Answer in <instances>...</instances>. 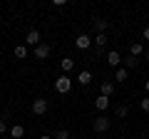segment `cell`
Returning a JSON list of instances; mask_svg holds the SVG:
<instances>
[{"mask_svg": "<svg viewBox=\"0 0 149 139\" xmlns=\"http://www.w3.org/2000/svg\"><path fill=\"white\" fill-rule=\"evenodd\" d=\"M13 52H15L17 60H25V57H27V45H15V50H13Z\"/></svg>", "mask_w": 149, "mask_h": 139, "instance_id": "5bb4252c", "label": "cell"}, {"mask_svg": "<svg viewBox=\"0 0 149 139\" xmlns=\"http://www.w3.org/2000/svg\"><path fill=\"white\" fill-rule=\"evenodd\" d=\"M107 65H109V67H119V65H122V55H119L117 50L107 52Z\"/></svg>", "mask_w": 149, "mask_h": 139, "instance_id": "8992f818", "label": "cell"}, {"mask_svg": "<svg viewBox=\"0 0 149 139\" xmlns=\"http://www.w3.org/2000/svg\"><path fill=\"white\" fill-rule=\"evenodd\" d=\"M144 87H147V92H149V80H147V82H144Z\"/></svg>", "mask_w": 149, "mask_h": 139, "instance_id": "d4e9b609", "label": "cell"}, {"mask_svg": "<svg viewBox=\"0 0 149 139\" xmlns=\"http://www.w3.org/2000/svg\"><path fill=\"white\" fill-rule=\"evenodd\" d=\"M109 42V38H107V32H100V35H95V45L97 47H102L104 50V45Z\"/></svg>", "mask_w": 149, "mask_h": 139, "instance_id": "4fadbf2b", "label": "cell"}, {"mask_svg": "<svg viewBox=\"0 0 149 139\" xmlns=\"http://www.w3.org/2000/svg\"><path fill=\"white\" fill-rule=\"evenodd\" d=\"M95 107L100 109V112H107V109H109V97H104V95H100L95 99Z\"/></svg>", "mask_w": 149, "mask_h": 139, "instance_id": "ba28073f", "label": "cell"}, {"mask_svg": "<svg viewBox=\"0 0 149 139\" xmlns=\"http://www.w3.org/2000/svg\"><path fill=\"white\" fill-rule=\"evenodd\" d=\"M22 134H25V127H22V124H13L10 127V137L13 139H20Z\"/></svg>", "mask_w": 149, "mask_h": 139, "instance_id": "7c38bea8", "label": "cell"}, {"mask_svg": "<svg viewBox=\"0 0 149 139\" xmlns=\"http://www.w3.org/2000/svg\"><path fill=\"white\" fill-rule=\"evenodd\" d=\"M74 45H77L80 50H90V47H92V38L87 35V32H82V35L74 38Z\"/></svg>", "mask_w": 149, "mask_h": 139, "instance_id": "277c9868", "label": "cell"}, {"mask_svg": "<svg viewBox=\"0 0 149 139\" xmlns=\"http://www.w3.org/2000/svg\"><path fill=\"white\" fill-rule=\"evenodd\" d=\"M114 114H117L119 119H124V117L129 114V107H124V104H122V107H117V112H114Z\"/></svg>", "mask_w": 149, "mask_h": 139, "instance_id": "ffe728a7", "label": "cell"}, {"mask_svg": "<svg viewBox=\"0 0 149 139\" xmlns=\"http://www.w3.org/2000/svg\"><path fill=\"white\" fill-rule=\"evenodd\" d=\"M147 60H149V50H147Z\"/></svg>", "mask_w": 149, "mask_h": 139, "instance_id": "484cf974", "label": "cell"}, {"mask_svg": "<svg viewBox=\"0 0 149 139\" xmlns=\"http://www.w3.org/2000/svg\"><path fill=\"white\" fill-rule=\"evenodd\" d=\"M122 62H124V70H127V72H129V70H134V67H137V57H132V55L122 57Z\"/></svg>", "mask_w": 149, "mask_h": 139, "instance_id": "2e32d148", "label": "cell"}, {"mask_svg": "<svg viewBox=\"0 0 149 139\" xmlns=\"http://www.w3.org/2000/svg\"><path fill=\"white\" fill-rule=\"evenodd\" d=\"M60 67H62V72H72V67H74V60H72V57H62Z\"/></svg>", "mask_w": 149, "mask_h": 139, "instance_id": "9a60e30c", "label": "cell"}, {"mask_svg": "<svg viewBox=\"0 0 149 139\" xmlns=\"http://www.w3.org/2000/svg\"><path fill=\"white\" fill-rule=\"evenodd\" d=\"M47 55H50V45L40 42V45L35 47V60H47Z\"/></svg>", "mask_w": 149, "mask_h": 139, "instance_id": "52a82bcc", "label": "cell"}, {"mask_svg": "<svg viewBox=\"0 0 149 139\" xmlns=\"http://www.w3.org/2000/svg\"><path fill=\"white\" fill-rule=\"evenodd\" d=\"M47 109H50V104H47V99H42V97H37V99L32 102V114H37V117L47 114Z\"/></svg>", "mask_w": 149, "mask_h": 139, "instance_id": "3957f363", "label": "cell"}, {"mask_svg": "<svg viewBox=\"0 0 149 139\" xmlns=\"http://www.w3.org/2000/svg\"><path fill=\"white\" fill-rule=\"evenodd\" d=\"M5 132H10V129H8V122H5V119H0V134H5Z\"/></svg>", "mask_w": 149, "mask_h": 139, "instance_id": "7402d4cb", "label": "cell"}, {"mask_svg": "<svg viewBox=\"0 0 149 139\" xmlns=\"http://www.w3.org/2000/svg\"><path fill=\"white\" fill-rule=\"evenodd\" d=\"M55 90H57L60 95H67V92L72 90V80H70L67 75H60L57 80H55Z\"/></svg>", "mask_w": 149, "mask_h": 139, "instance_id": "6da1fadb", "label": "cell"}, {"mask_svg": "<svg viewBox=\"0 0 149 139\" xmlns=\"http://www.w3.org/2000/svg\"><path fill=\"white\" fill-rule=\"evenodd\" d=\"M142 35H144V40H149V25L144 27V32H142Z\"/></svg>", "mask_w": 149, "mask_h": 139, "instance_id": "603a6c76", "label": "cell"}, {"mask_svg": "<svg viewBox=\"0 0 149 139\" xmlns=\"http://www.w3.org/2000/svg\"><path fill=\"white\" fill-rule=\"evenodd\" d=\"M100 90H102V95H104V97H109L112 92H114V82H102Z\"/></svg>", "mask_w": 149, "mask_h": 139, "instance_id": "e0dca14e", "label": "cell"}, {"mask_svg": "<svg viewBox=\"0 0 149 139\" xmlns=\"http://www.w3.org/2000/svg\"><path fill=\"white\" fill-rule=\"evenodd\" d=\"M129 55H132V57L144 55V45H142V42H132V45H129Z\"/></svg>", "mask_w": 149, "mask_h": 139, "instance_id": "30bf717a", "label": "cell"}, {"mask_svg": "<svg viewBox=\"0 0 149 139\" xmlns=\"http://www.w3.org/2000/svg\"><path fill=\"white\" fill-rule=\"evenodd\" d=\"M25 45H27V47H32V50H35L37 45H40V32H37V30H30V32L25 35Z\"/></svg>", "mask_w": 149, "mask_h": 139, "instance_id": "5b68a950", "label": "cell"}, {"mask_svg": "<svg viewBox=\"0 0 149 139\" xmlns=\"http://www.w3.org/2000/svg\"><path fill=\"white\" fill-rule=\"evenodd\" d=\"M139 107H142V109H144V112H149V97H144V99H142V102H139Z\"/></svg>", "mask_w": 149, "mask_h": 139, "instance_id": "44dd1931", "label": "cell"}, {"mask_svg": "<svg viewBox=\"0 0 149 139\" xmlns=\"http://www.w3.org/2000/svg\"><path fill=\"white\" fill-rule=\"evenodd\" d=\"M77 82H80L82 87H87V85L92 82V72H90V70H82L80 75H77Z\"/></svg>", "mask_w": 149, "mask_h": 139, "instance_id": "9c48e42d", "label": "cell"}, {"mask_svg": "<svg viewBox=\"0 0 149 139\" xmlns=\"http://www.w3.org/2000/svg\"><path fill=\"white\" fill-rule=\"evenodd\" d=\"M127 77H129V72H127L124 67H119V70H117V82H127Z\"/></svg>", "mask_w": 149, "mask_h": 139, "instance_id": "ac0fdd59", "label": "cell"}, {"mask_svg": "<svg viewBox=\"0 0 149 139\" xmlns=\"http://www.w3.org/2000/svg\"><path fill=\"white\" fill-rule=\"evenodd\" d=\"M95 27H97V35H100V32H107V27H109V22H107L104 17H95Z\"/></svg>", "mask_w": 149, "mask_h": 139, "instance_id": "8fae6325", "label": "cell"}, {"mask_svg": "<svg viewBox=\"0 0 149 139\" xmlns=\"http://www.w3.org/2000/svg\"><path fill=\"white\" fill-rule=\"evenodd\" d=\"M52 139H72V134L67 132V129H60V132H55V137Z\"/></svg>", "mask_w": 149, "mask_h": 139, "instance_id": "d6986e66", "label": "cell"}, {"mask_svg": "<svg viewBox=\"0 0 149 139\" xmlns=\"http://www.w3.org/2000/svg\"><path fill=\"white\" fill-rule=\"evenodd\" d=\"M40 139H52V137H50V134H42V137H40Z\"/></svg>", "mask_w": 149, "mask_h": 139, "instance_id": "cb8c5ba5", "label": "cell"}, {"mask_svg": "<svg viewBox=\"0 0 149 139\" xmlns=\"http://www.w3.org/2000/svg\"><path fill=\"white\" fill-rule=\"evenodd\" d=\"M92 127H95L97 134H102V132H107V129L112 127V119L107 117V114H100V117H95V124H92Z\"/></svg>", "mask_w": 149, "mask_h": 139, "instance_id": "7a4b0ae2", "label": "cell"}]
</instances>
